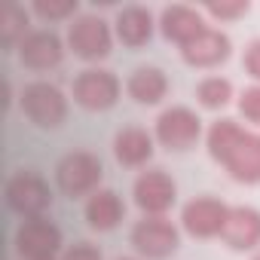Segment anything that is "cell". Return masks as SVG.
<instances>
[{
  "label": "cell",
  "mask_w": 260,
  "mask_h": 260,
  "mask_svg": "<svg viewBox=\"0 0 260 260\" xmlns=\"http://www.w3.org/2000/svg\"><path fill=\"white\" fill-rule=\"evenodd\" d=\"M113 22L101 19L98 13H80L68 31H64V43H68V52H74L77 58L83 61H101L110 55L113 49Z\"/></svg>",
  "instance_id": "obj_1"
},
{
  "label": "cell",
  "mask_w": 260,
  "mask_h": 260,
  "mask_svg": "<svg viewBox=\"0 0 260 260\" xmlns=\"http://www.w3.org/2000/svg\"><path fill=\"white\" fill-rule=\"evenodd\" d=\"M101 178H104V166L89 150H71L55 166V187L68 199H83V196L89 199L95 190H101Z\"/></svg>",
  "instance_id": "obj_2"
},
{
  "label": "cell",
  "mask_w": 260,
  "mask_h": 260,
  "mask_svg": "<svg viewBox=\"0 0 260 260\" xmlns=\"http://www.w3.org/2000/svg\"><path fill=\"white\" fill-rule=\"evenodd\" d=\"M202 119L193 107L187 104H172L166 107L159 116H156V125H153V138L159 147H166L169 153H187L199 144L202 138Z\"/></svg>",
  "instance_id": "obj_3"
},
{
  "label": "cell",
  "mask_w": 260,
  "mask_h": 260,
  "mask_svg": "<svg viewBox=\"0 0 260 260\" xmlns=\"http://www.w3.org/2000/svg\"><path fill=\"white\" fill-rule=\"evenodd\" d=\"M4 199H7L10 211L31 220V217H46V211L52 205V190L43 181V175H37L34 169H19L7 178Z\"/></svg>",
  "instance_id": "obj_4"
},
{
  "label": "cell",
  "mask_w": 260,
  "mask_h": 260,
  "mask_svg": "<svg viewBox=\"0 0 260 260\" xmlns=\"http://www.w3.org/2000/svg\"><path fill=\"white\" fill-rule=\"evenodd\" d=\"M128 245L144 260H166L181 245V230L166 214H141L128 233Z\"/></svg>",
  "instance_id": "obj_5"
},
{
  "label": "cell",
  "mask_w": 260,
  "mask_h": 260,
  "mask_svg": "<svg viewBox=\"0 0 260 260\" xmlns=\"http://www.w3.org/2000/svg\"><path fill=\"white\" fill-rule=\"evenodd\" d=\"M19 107L25 119L34 122L37 128H58L68 119V95L55 83H46V80L28 83L19 95Z\"/></svg>",
  "instance_id": "obj_6"
},
{
  "label": "cell",
  "mask_w": 260,
  "mask_h": 260,
  "mask_svg": "<svg viewBox=\"0 0 260 260\" xmlns=\"http://www.w3.org/2000/svg\"><path fill=\"white\" fill-rule=\"evenodd\" d=\"M119 92H122V83L113 71L107 68H83L74 83H71V98L74 104H80L83 110H92V113H101V110H110L116 101H119Z\"/></svg>",
  "instance_id": "obj_7"
},
{
  "label": "cell",
  "mask_w": 260,
  "mask_h": 260,
  "mask_svg": "<svg viewBox=\"0 0 260 260\" xmlns=\"http://www.w3.org/2000/svg\"><path fill=\"white\" fill-rule=\"evenodd\" d=\"M13 245L22 260H58L64 254V236L49 217L22 220Z\"/></svg>",
  "instance_id": "obj_8"
},
{
  "label": "cell",
  "mask_w": 260,
  "mask_h": 260,
  "mask_svg": "<svg viewBox=\"0 0 260 260\" xmlns=\"http://www.w3.org/2000/svg\"><path fill=\"white\" fill-rule=\"evenodd\" d=\"M230 208L233 205H226L217 196H193L181 208V230L193 239H220Z\"/></svg>",
  "instance_id": "obj_9"
},
{
  "label": "cell",
  "mask_w": 260,
  "mask_h": 260,
  "mask_svg": "<svg viewBox=\"0 0 260 260\" xmlns=\"http://www.w3.org/2000/svg\"><path fill=\"white\" fill-rule=\"evenodd\" d=\"M132 199L141 214H169L178 202V184L166 169H144L132 184Z\"/></svg>",
  "instance_id": "obj_10"
},
{
  "label": "cell",
  "mask_w": 260,
  "mask_h": 260,
  "mask_svg": "<svg viewBox=\"0 0 260 260\" xmlns=\"http://www.w3.org/2000/svg\"><path fill=\"white\" fill-rule=\"evenodd\" d=\"M64 52L68 43L52 28H34L19 46V61L28 71H52L64 61Z\"/></svg>",
  "instance_id": "obj_11"
},
{
  "label": "cell",
  "mask_w": 260,
  "mask_h": 260,
  "mask_svg": "<svg viewBox=\"0 0 260 260\" xmlns=\"http://www.w3.org/2000/svg\"><path fill=\"white\" fill-rule=\"evenodd\" d=\"M230 55H233V40H230V34H223L214 25H208L187 46H181V58L190 68H202V71H211V68L223 64Z\"/></svg>",
  "instance_id": "obj_12"
},
{
  "label": "cell",
  "mask_w": 260,
  "mask_h": 260,
  "mask_svg": "<svg viewBox=\"0 0 260 260\" xmlns=\"http://www.w3.org/2000/svg\"><path fill=\"white\" fill-rule=\"evenodd\" d=\"M156 22H159V19H156L147 7L128 4V7H122V10L116 13V19H113V34H116V40H119L122 46L141 49V46H147V43L153 40V31L159 28Z\"/></svg>",
  "instance_id": "obj_13"
},
{
  "label": "cell",
  "mask_w": 260,
  "mask_h": 260,
  "mask_svg": "<svg viewBox=\"0 0 260 260\" xmlns=\"http://www.w3.org/2000/svg\"><path fill=\"white\" fill-rule=\"evenodd\" d=\"M159 34L169 40V43H178V46H187L196 34H202L208 28L205 22V13L196 10V7H187V4H172L159 13Z\"/></svg>",
  "instance_id": "obj_14"
},
{
  "label": "cell",
  "mask_w": 260,
  "mask_h": 260,
  "mask_svg": "<svg viewBox=\"0 0 260 260\" xmlns=\"http://www.w3.org/2000/svg\"><path fill=\"white\" fill-rule=\"evenodd\" d=\"M220 242L230 251H260V211L254 205H233Z\"/></svg>",
  "instance_id": "obj_15"
},
{
  "label": "cell",
  "mask_w": 260,
  "mask_h": 260,
  "mask_svg": "<svg viewBox=\"0 0 260 260\" xmlns=\"http://www.w3.org/2000/svg\"><path fill=\"white\" fill-rule=\"evenodd\" d=\"M153 150H156V138L141 125H125L113 135V159L125 169H147Z\"/></svg>",
  "instance_id": "obj_16"
},
{
  "label": "cell",
  "mask_w": 260,
  "mask_h": 260,
  "mask_svg": "<svg viewBox=\"0 0 260 260\" xmlns=\"http://www.w3.org/2000/svg\"><path fill=\"white\" fill-rule=\"evenodd\" d=\"M223 169L236 184H260V132L248 128L233 153L223 159Z\"/></svg>",
  "instance_id": "obj_17"
},
{
  "label": "cell",
  "mask_w": 260,
  "mask_h": 260,
  "mask_svg": "<svg viewBox=\"0 0 260 260\" xmlns=\"http://www.w3.org/2000/svg\"><path fill=\"white\" fill-rule=\"evenodd\" d=\"M83 217H86V223H89L95 233H110V230H116V226L122 223L125 205H122V199H119L116 190L101 187V190H95V193L86 199Z\"/></svg>",
  "instance_id": "obj_18"
},
{
  "label": "cell",
  "mask_w": 260,
  "mask_h": 260,
  "mask_svg": "<svg viewBox=\"0 0 260 260\" xmlns=\"http://www.w3.org/2000/svg\"><path fill=\"white\" fill-rule=\"evenodd\" d=\"M125 95L132 98L135 104H144V107H153L159 104L166 95H169V77L162 68L156 64H141L128 74L125 80Z\"/></svg>",
  "instance_id": "obj_19"
},
{
  "label": "cell",
  "mask_w": 260,
  "mask_h": 260,
  "mask_svg": "<svg viewBox=\"0 0 260 260\" xmlns=\"http://www.w3.org/2000/svg\"><path fill=\"white\" fill-rule=\"evenodd\" d=\"M245 132H248V128H245L242 122L230 119V116L214 119V122L205 128V150H208V156H211L217 166H223V159L233 153V147L242 141Z\"/></svg>",
  "instance_id": "obj_20"
},
{
  "label": "cell",
  "mask_w": 260,
  "mask_h": 260,
  "mask_svg": "<svg viewBox=\"0 0 260 260\" xmlns=\"http://www.w3.org/2000/svg\"><path fill=\"white\" fill-rule=\"evenodd\" d=\"M31 31V10H25L22 4H7L0 10V40L7 49H19Z\"/></svg>",
  "instance_id": "obj_21"
},
{
  "label": "cell",
  "mask_w": 260,
  "mask_h": 260,
  "mask_svg": "<svg viewBox=\"0 0 260 260\" xmlns=\"http://www.w3.org/2000/svg\"><path fill=\"white\" fill-rule=\"evenodd\" d=\"M233 98H236V89H233V83H230L226 77H220V74H208V77H202V80L196 83V101H199V107H205V110H223Z\"/></svg>",
  "instance_id": "obj_22"
},
{
  "label": "cell",
  "mask_w": 260,
  "mask_h": 260,
  "mask_svg": "<svg viewBox=\"0 0 260 260\" xmlns=\"http://www.w3.org/2000/svg\"><path fill=\"white\" fill-rule=\"evenodd\" d=\"M77 0H34L31 4V16L43 19V22H74L80 13Z\"/></svg>",
  "instance_id": "obj_23"
},
{
  "label": "cell",
  "mask_w": 260,
  "mask_h": 260,
  "mask_svg": "<svg viewBox=\"0 0 260 260\" xmlns=\"http://www.w3.org/2000/svg\"><path fill=\"white\" fill-rule=\"evenodd\" d=\"M239 113L248 119V122H254V125H260V86L254 83V86H248V89H242V95H239Z\"/></svg>",
  "instance_id": "obj_24"
},
{
  "label": "cell",
  "mask_w": 260,
  "mask_h": 260,
  "mask_svg": "<svg viewBox=\"0 0 260 260\" xmlns=\"http://www.w3.org/2000/svg\"><path fill=\"white\" fill-rule=\"evenodd\" d=\"M248 10H251L248 0H236V4H208L202 13H205V16H211V19H217V22H233V19L245 16Z\"/></svg>",
  "instance_id": "obj_25"
},
{
  "label": "cell",
  "mask_w": 260,
  "mask_h": 260,
  "mask_svg": "<svg viewBox=\"0 0 260 260\" xmlns=\"http://www.w3.org/2000/svg\"><path fill=\"white\" fill-rule=\"evenodd\" d=\"M242 68H245V74L260 86V37H254V40L245 46V52H242Z\"/></svg>",
  "instance_id": "obj_26"
},
{
  "label": "cell",
  "mask_w": 260,
  "mask_h": 260,
  "mask_svg": "<svg viewBox=\"0 0 260 260\" xmlns=\"http://www.w3.org/2000/svg\"><path fill=\"white\" fill-rule=\"evenodd\" d=\"M58 260H104V257H101L98 245H92V242H74V245L64 248V254Z\"/></svg>",
  "instance_id": "obj_27"
},
{
  "label": "cell",
  "mask_w": 260,
  "mask_h": 260,
  "mask_svg": "<svg viewBox=\"0 0 260 260\" xmlns=\"http://www.w3.org/2000/svg\"><path fill=\"white\" fill-rule=\"evenodd\" d=\"M251 260H260V251H254V254H251Z\"/></svg>",
  "instance_id": "obj_28"
},
{
  "label": "cell",
  "mask_w": 260,
  "mask_h": 260,
  "mask_svg": "<svg viewBox=\"0 0 260 260\" xmlns=\"http://www.w3.org/2000/svg\"><path fill=\"white\" fill-rule=\"evenodd\" d=\"M116 260H135V257H116Z\"/></svg>",
  "instance_id": "obj_29"
}]
</instances>
